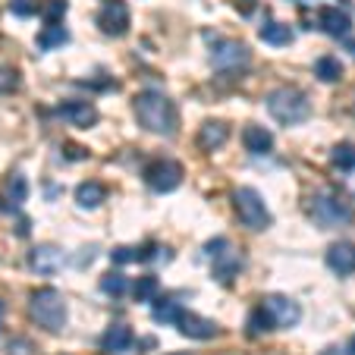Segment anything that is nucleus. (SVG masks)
Wrapping results in <instances>:
<instances>
[{
    "instance_id": "nucleus-31",
    "label": "nucleus",
    "mask_w": 355,
    "mask_h": 355,
    "mask_svg": "<svg viewBox=\"0 0 355 355\" xmlns=\"http://www.w3.org/2000/svg\"><path fill=\"white\" fill-rule=\"evenodd\" d=\"M16 82H19V79H16L13 69H10V67H0V92H13Z\"/></svg>"
},
{
    "instance_id": "nucleus-29",
    "label": "nucleus",
    "mask_w": 355,
    "mask_h": 355,
    "mask_svg": "<svg viewBox=\"0 0 355 355\" xmlns=\"http://www.w3.org/2000/svg\"><path fill=\"white\" fill-rule=\"evenodd\" d=\"M10 10L16 16H22V19H28V16L38 13V0H10Z\"/></svg>"
},
{
    "instance_id": "nucleus-16",
    "label": "nucleus",
    "mask_w": 355,
    "mask_h": 355,
    "mask_svg": "<svg viewBox=\"0 0 355 355\" xmlns=\"http://www.w3.org/2000/svg\"><path fill=\"white\" fill-rule=\"evenodd\" d=\"M242 141H245V148L252 155H268L270 148H274V135H270L264 126H245Z\"/></svg>"
},
{
    "instance_id": "nucleus-5",
    "label": "nucleus",
    "mask_w": 355,
    "mask_h": 355,
    "mask_svg": "<svg viewBox=\"0 0 355 355\" xmlns=\"http://www.w3.org/2000/svg\"><path fill=\"white\" fill-rule=\"evenodd\" d=\"M233 205H236V211H239V220L245 223L248 230H268L270 227V211L255 189L239 186L233 192Z\"/></svg>"
},
{
    "instance_id": "nucleus-19",
    "label": "nucleus",
    "mask_w": 355,
    "mask_h": 355,
    "mask_svg": "<svg viewBox=\"0 0 355 355\" xmlns=\"http://www.w3.org/2000/svg\"><path fill=\"white\" fill-rule=\"evenodd\" d=\"M104 186L101 182H82V186H76V205L79 208H85V211H92V208H98L101 201H104Z\"/></svg>"
},
{
    "instance_id": "nucleus-7",
    "label": "nucleus",
    "mask_w": 355,
    "mask_h": 355,
    "mask_svg": "<svg viewBox=\"0 0 355 355\" xmlns=\"http://www.w3.org/2000/svg\"><path fill=\"white\" fill-rule=\"evenodd\" d=\"M261 309L270 318V327H295L302 318V309L286 295H268Z\"/></svg>"
},
{
    "instance_id": "nucleus-32",
    "label": "nucleus",
    "mask_w": 355,
    "mask_h": 355,
    "mask_svg": "<svg viewBox=\"0 0 355 355\" xmlns=\"http://www.w3.org/2000/svg\"><path fill=\"white\" fill-rule=\"evenodd\" d=\"M227 245H230L227 239H211L208 245H205V255H208V258H217V255H220V252H223V248H227Z\"/></svg>"
},
{
    "instance_id": "nucleus-36",
    "label": "nucleus",
    "mask_w": 355,
    "mask_h": 355,
    "mask_svg": "<svg viewBox=\"0 0 355 355\" xmlns=\"http://www.w3.org/2000/svg\"><path fill=\"white\" fill-rule=\"evenodd\" d=\"M349 54H352V57H355V44H349Z\"/></svg>"
},
{
    "instance_id": "nucleus-40",
    "label": "nucleus",
    "mask_w": 355,
    "mask_h": 355,
    "mask_svg": "<svg viewBox=\"0 0 355 355\" xmlns=\"http://www.w3.org/2000/svg\"><path fill=\"white\" fill-rule=\"evenodd\" d=\"M324 355H334V352H324Z\"/></svg>"
},
{
    "instance_id": "nucleus-39",
    "label": "nucleus",
    "mask_w": 355,
    "mask_h": 355,
    "mask_svg": "<svg viewBox=\"0 0 355 355\" xmlns=\"http://www.w3.org/2000/svg\"><path fill=\"white\" fill-rule=\"evenodd\" d=\"M295 3H305V0H295Z\"/></svg>"
},
{
    "instance_id": "nucleus-24",
    "label": "nucleus",
    "mask_w": 355,
    "mask_h": 355,
    "mask_svg": "<svg viewBox=\"0 0 355 355\" xmlns=\"http://www.w3.org/2000/svg\"><path fill=\"white\" fill-rule=\"evenodd\" d=\"M101 293H107V295H123L129 293V277H123L120 270H110V274L101 277Z\"/></svg>"
},
{
    "instance_id": "nucleus-8",
    "label": "nucleus",
    "mask_w": 355,
    "mask_h": 355,
    "mask_svg": "<svg viewBox=\"0 0 355 355\" xmlns=\"http://www.w3.org/2000/svg\"><path fill=\"white\" fill-rule=\"evenodd\" d=\"M182 182V164L180 161H157L155 167H148V186L155 192H173Z\"/></svg>"
},
{
    "instance_id": "nucleus-34",
    "label": "nucleus",
    "mask_w": 355,
    "mask_h": 355,
    "mask_svg": "<svg viewBox=\"0 0 355 355\" xmlns=\"http://www.w3.org/2000/svg\"><path fill=\"white\" fill-rule=\"evenodd\" d=\"M63 155H67V161H85V148H82V145H73V141H69Z\"/></svg>"
},
{
    "instance_id": "nucleus-22",
    "label": "nucleus",
    "mask_w": 355,
    "mask_h": 355,
    "mask_svg": "<svg viewBox=\"0 0 355 355\" xmlns=\"http://www.w3.org/2000/svg\"><path fill=\"white\" fill-rule=\"evenodd\" d=\"M67 38H69L67 28H63L60 22H51V26L38 35V47H41V51H54V47L67 44Z\"/></svg>"
},
{
    "instance_id": "nucleus-33",
    "label": "nucleus",
    "mask_w": 355,
    "mask_h": 355,
    "mask_svg": "<svg viewBox=\"0 0 355 355\" xmlns=\"http://www.w3.org/2000/svg\"><path fill=\"white\" fill-rule=\"evenodd\" d=\"M67 13V3L63 0H51V10H47V16H51V22H60V16Z\"/></svg>"
},
{
    "instance_id": "nucleus-20",
    "label": "nucleus",
    "mask_w": 355,
    "mask_h": 355,
    "mask_svg": "<svg viewBox=\"0 0 355 355\" xmlns=\"http://www.w3.org/2000/svg\"><path fill=\"white\" fill-rule=\"evenodd\" d=\"M330 164L336 170H355V141H340V145L330 148Z\"/></svg>"
},
{
    "instance_id": "nucleus-27",
    "label": "nucleus",
    "mask_w": 355,
    "mask_h": 355,
    "mask_svg": "<svg viewBox=\"0 0 355 355\" xmlns=\"http://www.w3.org/2000/svg\"><path fill=\"white\" fill-rule=\"evenodd\" d=\"M176 311H180V302L176 299H157L155 305H151V315H155L157 321H173Z\"/></svg>"
},
{
    "instance_id": "nucleus-21",
    "label": "nucleus",
    "mask_w": 355,
    "mask_h": 355,
    "mask_svg": "<svg viewBox=\"0 0 355 355\" xmlns=\"http://www.w3.org/2000/svg\"><path fill=\"white\" fill-rule=\"evenodd\" d=\"M261 38L274 47H286L293 44V28L286 22H268V26H261Z\"/></svg>"
},
{
    "instance_id": "nucleus-38",
    "label": "nucleus",
    "mask_w": 355,
    "mask_h": 355,
    "mask_svg": "<svg viewBox=\"0 0 355 355\" xmlns=\"http://www.w3.org/2000/svg\"><path fill=\"white\" fill-rule=\"evenodd\" d=\"M0 318H3V302H0Z\"/></svg>"
},
{
    "instance_id": "nucleus-14",
    "label": "nucleus",
    "mask_w": 355,
    "mask_h": 355,
    "mask_svg": "<svg viewBox=\"0 0 355 355\" xmlns=\"http://www.w3.org/2000/svg\"><path fill=\"white\" fill-rule=\"evenodd\" d=\"M132 343H135L132 327H126V324H114V327H107V334L101 336V346H104V352H110V355L129 352Z\"/></svg>"
},
{
    "instance_id": "nucleus-13",
    "label": "nucleus",
    "mask_w": 355,
    "mask_h": 355,
    "mask_svg": "<svg viewBox=\"0 0 355 355\" xmlns=\"http://www.w3.org/2000/svg\"><path fill=\"white\" fill-rule=\"evenodd\" d=\"M327 268L336 270V274H352L355 270V245L352 242H334L327 248Z\"/></svg>"
},
{
    "instance_id": "nucleus-26",
    "label": "nucleus",
    "mask_w": 355,
    "mask_h": 355,
    "mask_svg": "<svg viewBox=\"0 0 355 355\" xmlns=\"http://www.w3.org/2000/svg\"><path fill=\"white\" fill-rule=\"evenodd\" d=\"M7 195H10V201H13V205H22V201L28 198V182H26V176H22V173H13V176H10Z\"/></svg>"
},
{
    "instance_id": "nucleus-9",
    "label": "nucleus",
    "mask_w": 355,
    "mask_h": 355,
    "mask_svg": "<svg viewBox=\"0 0 355 355\" xmlns=\"http://www.w3.org/2000/svg\"><path fill=\"white\" fill-rule=\"evenodd\" d=\"M173 324L182 336H189V340H211V336H217V324L208 321V318L195 315V311H176Z\"/></svg>"
},
{
    "instance_id": "nucleus-2",
    "label": "nucleus",
    "mask_w": 355,
    "mask_h": 355,
    "mask_svg": "<svg viewBox=\"0 0 355 355\" xmlns=\"http://www.w3.org/2000/svg\"><path fill=\"white\" fill-rule=\"evenodd\" d=\"M268 114L274 116L277 123H283V126H299V123H305L311 114L309 94L293 85L274 88V92L268 94Z\"/></svg>"
},
{
    "instance_id": "nucleus-12",
    "label": "nucleus",
    "mask_w": 355,
    "mask_h": 355,
    "mask_svg": "<svg viewBox=\"0 0 355 355\" xmlns=\"http://www.w3.org/2000/svg\"><path fill=\"white\" fill-rule=\"evenodd\" d=\"M60 116L69 120L73 126H79V129H92L94 123H98V110H94L88 101H63Z\"/></svg>"
},
{
    "instance_id": "nucleus-6",
    "label": "nucleus",
    "mask_w": 355,
    "mask_h": 355,
    "mask_svg": "<svg viewBox=\"0 0 355 355\" xmlns=\"http://www.w3.org/2000/svg\"><path fill=\"white\" fill-rule=\"evenodd\" d=\"M211 67L223 69V73H233V69L248 67V47L242 41H214L211 47Z\"/></svg>"
},
{
    "instance_id": "nucleus-35",
    "label": "nucleus",
    "mask_w": 355,
    "mask_h": 355,
    "mask_svg": "<svg viewBox=\"0 0 355 355\" xmlns=\"http://www.w3.org/2000/svg\"><path fill=\"white\" fill-rule=\"evenodd\" d=\"M349 355H355V336H352V343H349Z\"/></svg>"
},
{
    "instance_id": "nucleus-10",
    "label": "nucleus",
    "mask_w": 355,
    "mask_h": 355,
    "mask_svg": "<svg viewBox=\"0 0 355 355\" xmlns=\"http://www.w3.org/2000/svg\"><path fill=\"white\" fill-rule=\"evenodd\" d=\"M98 22H101V28L107 35H123L129 28V10H126V3H120V0H110V3H104L101 7V13H98Z\"/></svg>"
},
{
    "instance_id": "nucleus-4",
    "label": "nucleus",
    "mask_w": 355,
    "mask_h": 355,
    "mask_svg": "<svg viewBox=\"0 0 355 355\" xmlns=\"http://www.w3.org/2000/svg\"><path fill=\"white\" fill-rule=\"evenodd\" d=\"M311 217H315L318 227H343V223L352 220V211H349L346 201H340L334 192H327V189H321V192L311 195V205H309Z\"/></svg>"
},
{
    "instance_id": "nucleus-37",
    "label": "nucleus",
    "mask_w": 355,
    "mask_h": 355,
    "mask_svg": "<svg viewBox=\"0 0 355 355\" xmlns=\"http://www.w3.org/2000/svg\"><path fill=\"white\" fill-rule=\"evenodd\" d=\"M349 189H352V192H355V180H349Z\"/></svg>"
},
{
    "instance_id": "nucleus-1",
    "label": "nucleus",
    "mask_w": 355,
    "mask_h": 355,
    "mask_svg": "<svg viewBox=\"0 0 355 355\" xmlns=\"http://www.w3.org/2000/svg\"><path fill=\"white\" fill-rule=\"evenodd\" d=\"M135 116H139V123L148 132L155 135H173L176 123H180L173 101H167L161 92H141L135 98Z\"/></svg>"
},
{
    "instance_id": "nucleus-25",
    "label": "nucleus",
    "mask_w": 355,
    "mask_h": 355,
    "mask_svg": "<svg viewBox=\"0 0 355 355\" xmlns=\"http://www.w3.org/2000/svg\"><path fill=\"white\" fill-rule=\"evenodd\" d=\"M157 293V277L155 274H148V277H139V280L132 283V295L135 302H151Z\"/></svg>"
},
{
    "instance_id": "nucleus-17",
    "label": "nucleus",
    "mask_w": 355,
    "mask_h": 355,
    "mask_svg": "<svg viewBox=\"0 0 355 355\" xmlns=\"http://www.w3.org/2000/svg\"><path fill=\"white\" fill-rule=\"evenodd\" d=\"M227 135H230V126H227V123H220V120H208L205 126H201L198 141H201V148L214 151V148H220L223 141H227Z\"/></svg>"
},
{
    "instance_id": "nucleus-23",
    "label": "nucleus",
    "mask_w": 355,
    "mask_h": 355,
    "mask_svg": "<svg viewBox=\"0 0 355 355\" xmlns=\"http://www.w3.org/2000/svg\"><path fill=\"white\" fill-rule=\"evenodd\" d=\"M315 76L321 82H340L343 79V63L336 60V57H321V60L315 63Z\"/></svg>"
},
{
    "instance_id": "nucleus-18",
    "label": "nucleus",
    "mask_w": 355,
    "mask_h": 355,
    "mask_svg": "<svg viewBox=\"0 0 355 355\" xmlns=\"http://www.w3.org/2000/svg\"><path fill=\"white\" fill-rule=\"evenodd\" d=\"M239 268H242V261H239V255H236V252H233V248H230V245L223 248L220 255L214 258V277H217V280H220V283L233 280V277L239 274Z\"/></svg>"
},
{
    "instance_id": "nucleus-3",
    "label": "nucleus",
    "mask_w": 355,
    "mask_h": 355,
    "mask_svg": "<svg viewBox=\"0 0 355 355\" xmlns=\"http://www.w3.org/2000/svg\"><path fill=\"white\" fill-rule=\"evenodd\" d=\"M28 315L44 330H60L67 324V302L57 289H35L28 299Z\"/></svg>"
},
{
    "instance_id": "nucleus-28",
    "label": "nucleus",
    "mask_w": 355,
    "mask_h": 355,
    "mask_svg": "<svg viewBox=\"0 0 355 355\" xmlns=\"http://www.w3.org/2000/svg\"><path fill=\"white\" fill-rule=\"evenodd\" d=\"M110 261H114V264H135V261H139V248L116 245L114 252H110Z\"/></svg>"
},
{
    "instance_id": "nucleus-30",
    "label": "nucleus",
    "mask_w": 355,
    "mask_h": 355,
    "mask_svg": "<svg viewBox=\"0 0 355 355\" xmlns=\"http://www.w3.org/2000/svg\"><path fill=\"white\" fill-rule=\"evenodd\" d=\"M264 330H270V318L264 315V309H258L255 315L248 318V334L255 336V334H264Z\"/></svg>"
},
{
    "instance_id": "nucleus-11",
    "label": "nucleus",
    "mask_w": 355,
    "mask_h": 355,
    "mask_svg": "<svg viewBox=\"0 0 355 355\" xmlns=\"http://www.w3.org/2000/svg\"><path fill=\"white\" fill-rule=\"evenodd\" d=\"M63 264H67V255L54 245H38L32 255H28V268H32L35 274H54Z\"/></svg>"
},
{
    "instance_id": "nucleus-15",
    "label": "nucleus",
    "mask_w": 355,
    "mask_h": 355,
    "mask_svg": "<svg viewBox=\"0 0 355 355\" xmlns=\"http://www.w3.org/2000/svg\"><path fill=\"white\" fill-rule=\"evenodd\" d=\"M321 26H324V32H327L330 38H346L349 28H352V19H349V13H343V10L327 7L321 13Z\"/></svg>"
}]
</instances>
